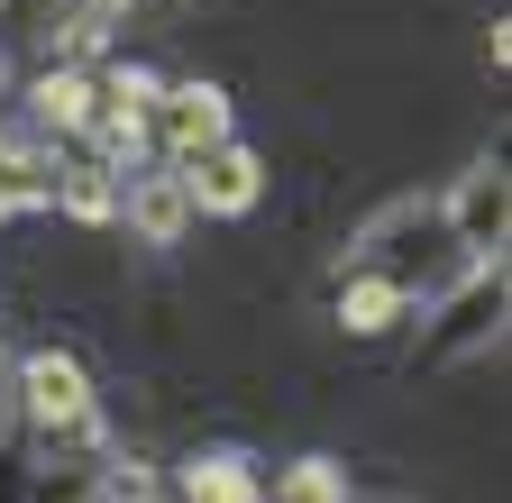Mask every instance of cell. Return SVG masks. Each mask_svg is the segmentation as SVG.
Instances as JSON below:
<instances>
[{"label": "cell", "mask_w": 512, "mask_h": 503, "mask_svg": "<svg viewBox=\"0 0 512 503\" xmlns=\"http://www.w3.org/2000/svg\"><path fill=\"white\" fill-rule=\"evenodd\" d=\"M19 394H28V412L46 421V430H83V412H92V385H83V366L74 357H28L19 366Z\"/></svg>", "instance_id": "cell-1"}, {"label": "cell", "mask_w": 512, "mask_h": 503, "mask_svg": "<svg viewBox=\"0 0 512 503\" xmlns=\"http://www.w3.org/2000/svg\"><path fill=\"white\" fill-rule=\"evenodd\" d=\"M156 129H165L174 165H192V156H211V147H220V129H229V110H220V92H211V83H192V92H165V110H156Z\"/></svg>", "instance_id": "cell-2"}, {"label": "cell", "mask_w": 512, "mask_h": 503, "mask_svg": "<svg viewBox=\"0 0 512 503\" xmlns=\"http://www.w3.org/2000/svg\"><path fill=\"white\" fill-rule=\"evenodd\" d=\"M183 193L202 202V211H247V202H256V156H247V147L192 156V165H183Z\"/></svg>", "instance_id": "cell-3"}, {"label": "cell", "mask_w": 512, "mask_h": 503, "mask_svg": "<svg viewBox=\"0 0 512 503\" xmlns=\"http://www.w3.org/2000/svg\"><path fill=\"white\" fill-rule=\"evenodd\" d=\"M458 238H467V247H494V238H503V174H494V165H476V174L458 183Z\"/></svg>", "instance_id": "cell-4"}, {"label": "cell", "mask_w": 512, "mask_h": 503, "mask_svg": "<svg viewBox=\"0 0 512 503\" xmlns=\"http://www.w3.org/2000/svg\"><path fill=\"white\" fill-rule=\"evenodd\" d=\"M394 311H403V284H384V275H366V284L339 293V321H348V330H384Z\"/></svg>", "instance_id": "cell-5"}, {"label": "cell", "mask_w": 512, "mask_h": 503, "mask_svg": "<svg viewBox=\"0 0 512 503\" xmlns=\"http://www.w3.org/2000/svg\"><path fill=\"white\" fill-rule=\"evenodd\" d=\"M183 211H192L183 174H156L147 193H138V229H147V238H174V229H183Z\"/></svg>", "instance_id": "cell-6"}, {"label": "cell", "mask_w": 512, "mask_h": 503, "mask_svg": "<svg viewBox=\"0 0 512 503\" xmlns=\"http://www.w3.org/2000/svg\"><path fill=\"white\" fill-rule=\"evenodd\" d=\"M37 110L55 119V129H83V119H92V83L83 74H46L37 83Z\"/></svg>", "instance_id": "cell-7"}, {"label": "cell", "mask_w": 512, "mask_h": 503, "mask_svg": "<svg viewBox=\"0 0 512 503\" xmlns=\"http://www.w3.org/2000/svg\"><path fill=\"white\" fill-rule=\"evenodd\" d=\"M192 503H256V485H247V467L238 458H211V467H192V485H183Z\"/></svg>", "instance_id": "cell-8"}, {"label": "cell", "mask_w": 512, "mask_h": 503, "mask_svg": "<svg viewBox=\"0 0 512 503\" xmlns=\"http://www.w3.org/2000/svg\"><path fill=\"white\" fill-rule=\"evenodd\" d=\"M64 211H74V220H101V211H110V183H101V174L83 165L74 183H64Z\"/></svg>", "instance_id": "cell-9"}]
</instances>
